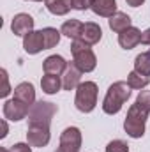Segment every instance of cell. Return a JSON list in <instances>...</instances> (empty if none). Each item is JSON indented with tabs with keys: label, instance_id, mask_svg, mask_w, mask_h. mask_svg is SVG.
Here are the masks:
<instances>
[{
	"label": "cell",
	"instance_id": "6da1fadb",
	"mask_svg": "<svg viewBox=\"0 0 150 152\" xmlns=\"http://www.w3.org/2000/svg\"><path fill=\"white\" fill-rule=\"evenodd\" d=\"M131 96V87L127 81H115L113 85H110L104 101H103V110L108 115L118 113L124 106V103L129 99Z\"/></svg>",
	"mask_w": 150,
	"mask_h": 152
},
{
	"label": "cell",
	"instance_id": "7a4b0ae2",
	"mask_svg": "<svg viewBox=\"0 0 150 152\" xmlns=\"http://www.w3.org/2000/svg\"><path fill=\"white\" fill-rule=\"evenodd\" d=\"M71 53H73V57H74L73 62H74L83 73H92V71L95 69V66H97V57H95V53L92 51L90 44H87L85 41H81V39L73 41V44H71Z\"/></svg>",
	"mask_w": 150,
	"mask_h": 152
},
{
	"label": "cell",
	"instance_id": "3957f363",
	"mask_svg": "<svg viewBox=\"0 0 150 152\" xmlns=\"http://www.w3.org/2000/svg\"><path fill=\"white\" fill-rule=\"evenodd\" d=\"M97 92H99V88L94 81L79 83L78 88H76V97H74L76 108L83 113H90L97 104Z\"/></svg>",
	"mask_w": 150,
	"mask_h": 152
},
{
	"label": "cell",
	"instance_id": "277c9868",
	"mask_svg": "<svg viewBox=\"0 0 150 152\" xmlns=\"http://www.w3.org/2000/svg\"><path fill=\"white\" fill-rule=\"evenodd\" d=\"M149 113L143 112L136 103L129 108L127 117L124 120V129L131 138H141L145 134V124H147Z\"/></svg>",
	"mask_w": 150,
	"mask_h": 152
},
{
	"label": "cell",
	"instance_id": "5b68a950",
	"mask_svg": "<svg viewBox=\"0 0 150 152\" xmlns=\"http://www.w3.org/2000/svg\"><path fill=\"white\" fill-rule=\"evenodd\" d=\"M57 113V106L48 101H37L30 106L28 112V126H48L51 124L53 115Z\"/></svg>",
	"mask_w": 150,
	"mask_h": 152
},
{
	"label": "cell",
	"instance_id": "8992f818",
	"mask_svg": "<svg viewBox=\"0 0 150 152\" xmlns=\"http://www.w3.org/2000/svg\"><path fill=\"white\" fill-rule=\"evenodd\" d=\"M81 149V131L78 127H67L60 134V143L57 152H79Z\"/></svg>",
	"mask_w": 150,
	"mask_h": 152
},
{
	"label": "cell",
	"instance_id": "52a82bcc",
	"mask_svg": "<svg viewBox=\"0 0 150 152\" xmlns=\"http://www.w3.org/2000/svg\"><path fill=\"white\" fill-rule=\"evenodd\" d=\"M28 112H30V106H27L18 99H9L4 103V117L7 120H12V122L23 120L28 115Z\"/></svg>",
	"mask_w": 150,
	"mask_h": 152
},
{
	"label": "cell",
	"instance_id": "ba28073f",
	"mask_svg": "<svg viewBox=\"0 0 150 152\" xmlns=\"http://www.w3.org/2000/svg\"><path fill=\"white\" fill-rule=\"evenodd\" d=\"M50 127L48 126H28L27 142L32 147H46L50 143Z\"/></svg>",
	"mask_w": 150,
	"mask_h": 152
},
{
	"label": "cell",
	"instance_id": "9c48e42d",
	"mask_svg": "<svg viewBox=\"0 0 150 152\" xmlns=\"http://www.w3.org/2000/svg\"><path fill=\"white\" fill-rule=\"evenodd\" d=\"M11 30L14 36H21L25 37L27 34H30L34 30V18L27 12H20L12 18V23H11Z\"/></svg>",
	"mask_w": 150,
	"mask_h": 152
},
{
	"label": "cell",
	"instance_id": "30bf717a",
	"mask_svg": "<svg viewBox=\"0 0 150 152\" xmlns=\"http://www.w3.org/2000/svg\"><path fill=\"white\" fill-rule=\"evenodd\" d=\"M81 75H83V71L76 66L74 62H69L67 69L64 71V76H62L64 90H74V88H78V85L81 83Z\"/></svg>",
	"mask_w": 150,
	"mask_h": 152
},
{
	"label": "cell",
	"instance_id": "8fae6325",
	"mask_svg": "<svg viewBox=\"0 0 150 152\" xmlns=\"http://www.w3.org/2000/svg\"><path fill=\"white\" fill-rule=\"evenodd\" d=\"M67 64L64 57L60 55H50L44 62H42V69H44V75H55L60 76L64 75V71L67 69Z\"/></svg>",
	"mask_w": 150,
	"mask_h": 152
},
{
	"label": "cell",
	"instance_id": "7c38bea8",
	"mask_svg": "<svg viewBox=\"0 0 150 152\" xmlns=\"http://www.w3.org/2000/svg\"><path fill=\"white\" fill-rule=\"evenodd\" d=\"M140 42H141V32L136 27H129V28H125L124 32L118 34V44L124 50H133Z\"/></svg>",
	"mask_w": 150,
	"mask_h": 152
},
{
	"label": "cell",
	"instance_id": "4fadbf2b",
	"mask_svg": "<svg viewBox=\"0 0 150 152\" xmlns=\"http://www.w3.org/2000/svg\"><path fill=\"white\" fill-rule=\"evenodd\" d=\"M23 48H25V51L30 53V55H36L39 51L46 50V48H44V39H42L41 30H32L30 34H27V36L23 37Z\"/></svg>",
	"mask_w": 150,
	"mask_h": 152
},
{
	"label": "cell",
	"instance_id": "5bb4252c",
	"mask_svg": "<svg viewBox=\"0 0 150 152\" xmlns=\"http://www.w3.org/2000/svg\"><path fill=\"white\" fill-rule=\"evenodd\" d=\"M14 99L25 103L27 106H32V104L36 103V90H34V85L28 83V81L20 83V85L14 88Z\"/></svg>",
	"mask_w": 150,
	"mask_h": 152
},
{
	"label": "cell",
	"instance_id": "9a60e30c",
	"mask_svg": "<svg viewBox=\"0 0 150 152\" xmlns=\"http://www.w3.org/2000/svg\"><path fill=\"white\" fill-rule=\"evenodd\" d=\"M103 37V30H101V27L97 25V23H94V21H87V23H83V32H81V41H85L87 44H97L99 41Z\"/></svg>",
	"mask_w": 150,
	"mask_h": 152
},
{
	"label": "cell",
	"instance_id": "2e32d148",
	"mask_svg": "<svg viewBox=\"0 0 150 152\" xmlns=\"http://www.w3.org/2000/svg\"><path fill=\"white\" fill-rule=\"evenodd\" d=\"M90 9L103 18H111L117 12V2L115 0H92Z\"/></svg>",
	"mask_w": 150,
	"mask_h": 152
},
{
	"label": "cell",
	"instance_id": "e0dca14e",
	"mask_svg": "<svg viewBox=\"0 0 150 152\" xmlns=\"http://www.w3.org/2000/svg\"><path fill=\"white\" fill-rule=\"evenodd\" d=\"M108 23H110V28H111L113 32H117V34H120V32H124L125 28L133 27V25H131V16L125 14V12H120V11H117V12L113 14L111 18L108 20Z\"/></svg>",
	"mask_w": 150,
	"mask_h": 152
},
{
	"label": "cell",
	"instance_id": "ac0fdd59",
	"mask_svg": "<svg viewBox=\"0 0 150 152\" xmlns=\"http://www.w3.org/2000/svg\"><path fill=\"white\" fill-rule=\"evenodd\" d=\"M64 85H62V80H60V76H55V75H44L41 78V88H42V92H46V94H57L60 88H62Z\"/></svg>",
	"mask_w": 150,
	"mask_h": 152
},
{
	"label": "cell",
	"instance_id": "d6986e66",
	"mask_svg": "<svg viewBox=\"0 0 150 152\" xmlns=\"http://www.w3.org/2000/svg\"><path fill=\"white\" fill-rule=\"evenodd\" d=\"M60 32H62L66 37L76 41V39L81 37V32H83V23H81L79 20H67V21L62 25Z\"/></svg>",
	"mask_w": 150,
	"mask_h": 152
},
{
	"label": "cell",
	"instance_id": "ffe728a7",
	"mask_svg": "<svg viewBox=\"0 0 150 152\" xmlns=\"http://www.w3.org/2000/svg\"><path fill=\"white\" fill-rule=\"evenodd\" d=\"M46 9L55 16H64L73 9V0H48Z\"/></svg>",
	"mask_w": 150,
	"mask_h": 152
},
{
	"label": "cell",
	"instance_id": "44dd1931",
	"mask_svg": "<svg viewBox=\"0 0 150 152\" xmlns=\"http://www.w3.org/2000/svg\"><path fill=\"white\" fill-rule=\"evenodd\" d=\"M41 34H42V39H44V48L46 50H51V48H55L60 42V34L62 32H58L53 27H46V28L41 30Z\"/></svg>",
	"mask_w": 150,
	"mask_h": 152
},
{
	"label": "cell",
	"instance_id": "7402d4cb",
	"mask_svg": "<svg viewBox=\"0 0 150 152\" xmlns=\"http://www.w3.org/2000/svg\"><path fill=\"white\" fill-rule=\"evenodd\" d=\"M134 71L140 73V75L150 76V51L140 53L134 58Z\"/></svg>",
	"mask_w": 150,
	"mask_h": 152
},
{
	"label": "cell",
	"instance_id": "603a6c76",
	"mask_svg": "<svg viewBox=\"0 0 150 152\" xmlns=\"http://www.w3.org/2000/svg\"><path fill=\"white\" fill-rule=\"evenodd\" d=\"M127 83H129L131 88L140 90V88H145V87L149 85L150 78L145 76V75H140V73H136V71H131V73L127 75Z\"/></svg>",
	"mask_w": 150,
	"mask_h": 152
},
{
	"label": "cell",
	"instance_id": "cb8c5ba5",
	"mask_svg": "<svg viewBox=\"0 0 150 152\" xmlns=\"http://www.w3.org/2000/svg\"><path fill=\"white\" fill-rule=\"evenodd\" d=\"M136 104H138L143 112L150 113V90H141V92L138 94V97H136Z\"/></svg>",
	"mask_w": 150,
	"mask_h": 152
},
{
	"label": "cell",
	"instance_id": "d4e9b609",
	"mask_svg": "<svg viewBox=\"0 0 150 152\" xmlns=\"http://www.w3.org/2000/svg\"><path fill=\"white\" fill-rule=\"evenodd\" d=\"M106 152H129V145L124 140H113L106 145Z\"/></svg>",
	"mask_w": 150,
	"mask_h": 152
},
{
	"label": "cell",
	"instance_id": "484cf974",
	"mask_svg": "<svg viewBox=\"0 0 150 152\" xmlns=\"http://www.w3.org/2000/svg\"><path fill=\"white\" fill-rule=\"evenodd\" d=\"M0 75H2V88H0V96H2V97H7V96H9V92H11L9 78H7V71H5V69H2V71H0Z\"/></svg>",
	"mask_w": 150,
	"mask_h": 152
},
{
	"label": "cell",
	"instance_id": "4316f807",
	"mask_svg": "<svg viewBox=\"0 0 150 152\" xmlns=\"http://www.w3.org/2000/svg\"><path fill=\"white\" fill-rule=\"evenodd\" d=\"M92 5V0H73V9L76 11H87L90 9Z\"/></svg>",
	"mask_w": 150,
	"mask_h": 152
},
{
	"label": "cell",
	"instance_id": "83f0119b",
	"mask_svg": "<svg viewBox=\"0 0 150 152\" xmlns=\"http://www.w3.org/2000/svg\"><path fill=\"white\" fill-rule=\"evenodd\" d=\"M9 151L11 152H32V145L30 143H14Z\"/></svg>",
	"mask_w": 150,
	"mask_h": 152
},
{
	"label": "cell",
	"instance_id": "f1b7e54d",
	"mask_svg": "<svg viewBox=\"0 0 150 152\" xmlns=\"http://www.w3.org/2000/svg\"><path fill=\"white\" fill-rule=\"evenodd\" d=\"M141 44L150 46V28H147L145 32H141Z\"/></svg>",
	"mask_w": 150,
	"mask_h": 152
},
{
	"label": "cell",
	"instance_id": "f546056e",
	"mask_svg": "<svg viewBox=\"0 0 150 152\" xmlns=\"http://www.w3.org/2000/svg\"><path fill=\"white\" fill-rule=\"evenodd\" d=\"M125 2H127V4H129L131 7H140V5H141V4H143L145 0H125Z\"/></svg>",
	"mask_w": 150,
	"mask_h": 152
},
{
	"label": "cell",
	"instance_id": "4dcf8cb0",
	"mask_svg": "<svg viewBox=\"0 0 150 152\" xmlns=\"http://www.w3.org/2000/svg\"><path fill=\"white\" fill-rule=\"evenodd\" d=\"M7 136V122L2 120V133H0V138H5Z\"/></svg>",
	"mask_w": 150,
	"mask_h": 152
},
{
	"label": "cell",
	"instance_id": "1f68e13d",
	"mask_svg": "<svg viewBox=\"0 0 150 152\" xmlns=\"http://www.w3.org/2000/svg\"><path fill=\"white\" fill-rule=\"evenodd\" d=\"M0 152H11V151H9V149H5V147H2V149H0Z\"/></svg>",
	"mask_w": 150,
	"mask_h": 152
},
{
	"label": "cell",
	"instance_id": "d6a6232c",
	"mask_svg": "<svg viewBox=\"0 0 150 152\" xmlns=\"http://www.w3.org/2000/svg\"><path fill=\"white\" fill-rule=\"evenodd\" d=\"M36 2H48V0H36Z\"/></svg>",
	"mask_w": 150,
	"mask_h": 152
}]
</instances>
